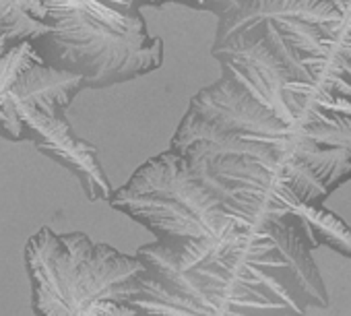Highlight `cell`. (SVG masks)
<instances>
[{
  "mask_svg": "<svg viewBox=\"0 0 351 316\" xmlns=\"http://www.w3.org/2000/svg\"><path fill=\"white\" fill-rule=\"evenodd\" d=\"M25 265L36 316H138L130 306L145 269L136 254L42 228L25 246Z\"/></svg>",
  "mask_w": 351,
  "mask_h": 316,
  "instance_id": "obj_3",
  "label": "cell"
},
{
  "mask_svg": "<svg viewBox=\"0 0 351 316\" xmlns=\"http://www.w3.org/2000/svg\"><path fill=\"white\" fill-rule=\"evenodd\" d=\"M293 213L302 219L312 248L328 246L335 252L351 258V228L322 203H300Z\"/></svg>",
  "mask_w": 351,
  "mask_h": 316,
  "instance_id": "obj_6",
  "label": "cell"
},
{
  "mask_svg": "<svg viewBox=\"0 0 351 316\" xmlns=\"http://www.w3.org/2000/svg\"><path fill=\"white\" fill-rule=\"evenodd\" d=\"M108 203L145 226L169 260L184 271L219 263L265 236L228 213L171 149L145 162Z\"/></svg>",
  "mask_w": 351,
  "mask_h": 316,
  "instance_id": "obj_2",
  "label": "cell"
},
{
  "mask_svg": "<svg viewBox=\"0 0 351 316\" xmlns=\"http://www.w3.org/2000/svg\"><path fill=\"white\" fill-rule=\"evenodd\" d=\"M0 34L25 42L38 60L77 75L85 89H106L163 64V42L151 38L141 9L126 0H0Z\"/></svg>",
  "mask_w": 351,
  "mask_h": 316,
  "instance_id": "obj_1",
  "label": "cell"
},
{
  "mask_svg": "<svg viewBox=\"0 0 351 316\" xmlns=\"http://www.w3.org/2000/svg\"><path fill=\"white\" fill-rule=\"evenodd\" d=\"M126 3L134 9H141V7L161 9L165 5H182V7H189L195 11H209L221 19V17L242 11L244 7H248L252 3V0H126Z\"/></svg>",
  "mask_w": 351,
  "mask_h": 316,
  "instance_id": "obj_7",
  "label": "cell"
},
{
  "mask_svg": "<svg viewBox=\"0 0 351 316\" xmlns=\"http://www.w3.org/2000/svg\"><path fill=\"white\" fill-rule=\"evenodd\" d=\"M250 143L275 149L287 162H302L324 184L328 195L351 180V155L343 149H322L304 132L287 126L267 106L254 99L228 75L201 89L171 138V151Z\"/></svg>",
  "mask_w": 351,
  "mask_h": 316,
  "instance_id": "obj_4",
  "label": "cell"
},
{
  "mask_svg": "<svg viewBox=\"0 0 351 316\" xmlns=\"http://www.w3.org/2000/svg\"><path fill=\"white\" fill-rule=\"evenodd\" d=\"M21 128L23 141H32L38 151L56 160L79 178L89 201H110L114 189L97 162L95 147L75 136L64 120V112L29 108L21 114Z\"/></svg>",
  "mask_w": 351,
  "mask_h": 316,
  "instance_id": "obj_5",
  "label": "cell"
}]
</instances>
